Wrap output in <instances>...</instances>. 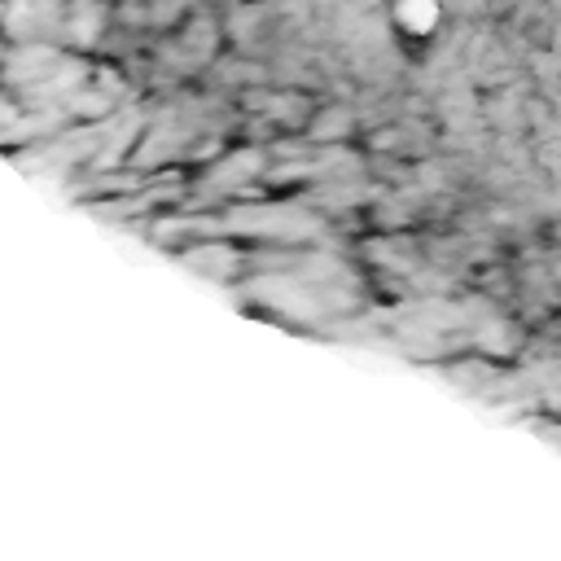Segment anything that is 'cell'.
I'll use <instances>...</instances> for the list:
<instances>
[{
	"instance_id": "6da1fadb",
	"label": "cell",
	"mask_w": 561,
	"mask_h": 561,
	"mask_svg": "<svg viewBox=\"0 0 561 561\" xmlns=\"http://www.w3.org/2000/svg\"><path fill=\"white\" fill-rule=\"evenodd\" d=\"M394 13H399V26L408 35H430L438 22V0H399Z\"/></svg>"
}]
</instances>
